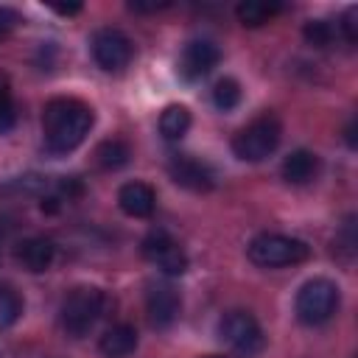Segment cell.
Masks as SVG:
<instances>
[{"label": "cell", "mask_w": 358, "mask_h": 358, "mask_svg": "<svg viewBox=\"0 0 358 358\" xmlns=\"http://www.w3.org/2000/svg\"><path fill=\"white\" fill-rule=\"evenodd\" d=\"M117 204L131 218H148L154 213V207H157V193L145 182H126L117 190Z\"/></svg>", "instance_id": "12"}, {"label": "cell", "mask_w": 358, "mask_h": 358, "mask_svg": "<svg viewBox=\"0 0 358 358\" xmlns=\"http://www.w3.org/2000/svg\"><path fill=\"white\" fill-rule=\"evenodd\" d=\"M302 34H305L308 45H313V48H327V45H333V39H336V28H333V22H327V20H310Z\"/></svg>", "instance_id": "22"}, {"label": "cell", "mask_w": 358, "mask_h": 358, "mask_svg": "<svg viewBox=\"0 0 358 358\" xmlns=\"http://www.w3.org/2000/svg\"><path fill=\"white\" fill-rule=\"evenodd\" d=\"M95 123V112L78 98H53L42 112V137L50 154H67L78 148Z\"/></svg>", "instance_id": "1"}, {"label": "cell", "mask_w": 358, "mask_h": 358, "mask_svg": "<svg viewBox=\"0 0 358 358\" xmlns=\"http://www.w3.org/2000/svg\"><path fill=\"white\" fill-rule=\"evenodd\" d=\"M53 11L62 14V17H73V14L81 11V6H78V3H73V6H53Z\"/></svg>", "instance_id": "26"}, {"label": "cell", "mask_w": 358, "mask_h": 358, "mask_svg": "<svg viewBox=\"0 0 358 358\" xmlns=\"http://www.w3.org/2000/svg\"><path fill=\"white\" fill-rule=\"evenodd\" d=\"M129 157H131V151H129V145L123 143V140H103L98 148H95V162L103 168V171H117V168H123L126 162H129Z\"/></svg>", "instance_id": "18"}, {"label": "cell", "mask_w": 358, "mask_h": 358, "mask_svg": "<svg viewBox=\"0 0 358 358\" xmlns=\"http://www.w3.org/2000/svg\"><path fill=\"white\" fill-rule=\"evenodd\" d=\"M355 20H358V11L355 8H350L347 14H344V22H341V31H344V39L352 45V42H358V25H355Z\"/></svg>", "instance_id": "24"}, {"label": "cell", "mask_w": 358, "mask_h": 358, "mask_svg": "<svg viewBox=\"0 0 358 358\" xmlns=\"http://www.w3.org/2000/svg\"><path fill=\"white\" fill-rule=\"evenodd\" d=\"M218 336L243 358L257 355L266 344V336L249 310H227L218 322Z\"/></svg>", "instance_id": "6"}, {"label": "cell", "mask_w": 358, "mask_h": 358, "mask_svg": "<svg viewBox=\"0 0 358 358\" xmlns=\"http://www.w3.org/2000/svg\"><path fill=\"white\" fill-rule=\"evenodd\" d=\"M168 173L179 187H187L193 193H207L215 187V171L190 154H173L168 159Z\"/></svg>", "instance_id": "9"}, {"label": "cell", "mask_w": 358, "mask_h": 358, "mask_svg": "<svg viewBox=\"0 0 358 358\" xmlns=\"http://www.w3.org/2000/svg\"><path fill=\"white\" fill-rule=\"evenodd\" d=\"M190 129V112L182 103H171L159 115V134L165 140H182Z\"/></svg>", "instance_id": "16"}, {"label": "cell", "mask_w": 358, "mask_h": 358, "mask_svg": "<svg viewBox=\"0 0 358 358\" xmlns=\"http://www.w3.org/2000/svg\"><path fill=\"white\" fill-rule=\"evenodd\" d=\"M134 347H137V330L131 324H112L98 341L103 358H126L134 352Z\"/></svg>", "instance_id": "15"}, {"label": "cell", "mask_w": 358, "mask_h": 358, "mask_svg": "<svg viewBox=\"0 0 358 358\" xmlns=\"http://www.w3.org/2000/svg\"><path fill=\"white\" fill-rule=\"evenodd\" d=\"M22 316V299L14 288L0 285V330L11 327L17 319Z\"/></svg>", "instance_id": "20"}, {"label": "cell", "mask_w": 358, "mask_h": 358, "mask_svg": "<svg viewBox=\"0 0 358 358\" xmlns=\"http://www.w3.org/2000/svg\"><path fill=\"white\" fill-rule=\"evenodd\" d=\"M143 257L151 260L168 277H179L187 271V255L165 229H151L143 238Z\"/></svg>", "instance_id": "8"}, {"label": "cell", "mask_w": 358, "mask_h": 358, "mask_svg": "<svg viewBox=\"0 0 358 358\" xmlns=\"http://www.w3.org/2000/svg\"><path fill=\"white\" fill-rule=\"evenodd\" d=\"M103 308H106V294L101 288L95 285L73 288L62 302V330L70 338L87 336L103 316Z\"/></svg>", "instance_id": "2"}, {"label": "cell", "mask_w": 358, "mask_h": 358, "mask_svg": "<svg viewBox=\"0 0 358 358\" xmlns=\"http://www.w3.org/2000/svg\"><path fill=\"white\" fill-rule=\"evenodd\" d=\"M53 257H56V246H53V241H48V238H28V241H22V243L17 246V260H20L28 271H34V274L48 271L50 263H53Z\"/></svg>", "instance_id": "14"}, {"label": "cell", "mask_w": 358, "mask_h": 358, "mask_svg": "<svg viewBox=\"0 0 358 358\" xmlns=\"http://www.w3.org/2000/svg\"><path fill=\"white\" fill-rule=\"evenodd\" d=\"M17 123V106H14V92L8 76L0 70V134L11 131Z\"/></svg>", "instance_id": "19"}, {"label": "cell", "mask_w": 358, "mask_h": 358, "mask_svg": "<svg viewBox=\"0 0 358 358\" xmlns=\"http://www.w3.org/2000/svg\"><path fill=\"white\" fill-rule=\"evenodd\" d=\"M249 260L260 268H282V266H296L310 257V246L299 238L280 235V232H263L252 238L249 243Z\"/></svg>", "instance_id": "3"}, {"label": "cell", "mask_w": 358, "mask_h": 358, "mask_svg": "<svg viewBox=\"0 0 358 358\" xmlns=\"http://www.w3.org/2000/svg\"><path fill=\"white\" fill-rule=\"evenodd\" d=\"M204 358H224V355H204Z\"/></svg>", "instance_id": "27"}, {"label": "cell", "mask_w": 358, "mask_h": 358, "mask_svg": "<svg viewBox=\"0 0 358 358\" xmlns=\"http://www.w3.org/2000/svg\"><path fill=\"white\" fill-rule=\"evenodd\" d=\"M213 103L221 109V112H229L241 103V84L235 78H221L215 81L213 87Z\"/></svg>", "instance_id": "21"}, {"label": "cell", "mask_w": 358, "mask_h": 358, "mask_svg": "<svg viewBox=\"0 0 358 358\" xmlns=\"http://www.w3.org/2000/svg\"><path fill=\"white\" fill-rule=\"evenodd\" d=\"M20 22H22V17H20L17 8L0 6V42H6V39L20 28Z\"/></svg>", "instance_id": "23"}, {"label": "cell", "mask_w": 358, "mask_h": 358, "mask_svg": "<svg viewBox=\"0 0 358 358\" xmlns=\"http://www.w3.org/2000/svg\"><path fill=\"white\" fill-rule=\"evenodd\" d=\"M280 173L288 185H308L319 173V157L308 148H296L282 159Z\"/></svg>", "instance_id": "13"}, {"label": "cell", "mask_w": 358, "mask_h": 358, "mask_svg": "<svg viewBox=\"0 0 358 358\" xmlns=\"http://www.w3.org/2000/svg\"><path fill=\"white\" fill-rule=\"evenodd\" d=\"M280 137H282V123L277 120V115L266 112L232 137V154L243 162H260L268 154H274V148L280 145Z\"/></svg>", "instance_id": "4"}, {"label": "cell", "mask_w": 358, "mask_h": 358, "mask_svg": "<svg viewBox=\"0 0 358 358\" xmlns=\"http://www.w3.org/2000/svg\"><path fill=\"white\" fill-rule=\"evenodd\" d=\"M280 11H282L280 3H266V0H243V3L235 6L238 20H241L243 25H249V28H257V25L268 22V20H271L274 14H280Z\"/></svg>", "instance_id": "17"}, {"label": "cell", "mask_w": 358, "mask_h": 358, "mask_svg": "<svg viewBox=\"0 0 358 358\" xmlns=\"http://www.w3.org/2000/svg\"><path fill=\"white\" fill-rule=\"evenodd\" d=\"M90 45H92L95 64L101 70H106V73H120L131 62V56H134L131 39L123 31H117V28H98L92 34V42Z\"/></svg>", "instance_id": "7"}, {"label": "cell", "mask_w": 358, "mask_h": 358, "mask_svg": "<svg viewBox=\"0 0 358 358\" xmlns=\"http://www.w3.org/2000/svg\"><path fill=\"white\" fill-rule=\"evenodd\" d=\"M182 299L171 282H151L145 291V313L151 327H171L179 316Z\"/></svg>", "instance_id": "11"}, {"label": "cell", "mask_w": 358, "mask_h": 358, "mask_svg": "<svg viewBox=\"0 0 358 358\" xmlns=\"http://www.w3.org/2000/svg\"><path fill=\"white\" fill-rule=\"evenodd\" d=\"M134 11H159V8H168V3H129Z\"/></svg>", "instance_id": "25"}, {"label": "cell", "mask_w": 358, "mask_h": 358, "mask_svg": "<svg viewBox=\"0 0 358 358\" xmlns=\"http://www.w3.org/2000/svg\"><path fill=\"white\" fill-rule=\"evenodd\" d=\"M221 62V50L213 39H190L179 56V76L185 81H199L210 76Z\"/></svg>", "instance_id": "10"}, {"label": "cell", "mask_w": 358, "mask_h": 358, "mask_svg": "<svg viewBox=\"0 0 358 358\" xmlns=\"http://www.w3.org/2000/svg\"><path fill=\"white\" fill-rule=\"evenodd\" d=\"M338 299H341L338 296V285L333 280L313 277L296 291L294 310H296L299 322H305V324H324L338 310Z\"/></svg>", "instance_id": "5"}]
</instances>
